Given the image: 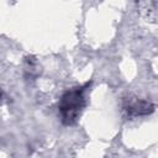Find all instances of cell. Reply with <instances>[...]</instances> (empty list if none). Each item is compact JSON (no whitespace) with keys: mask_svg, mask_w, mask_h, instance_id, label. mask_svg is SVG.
Listing matches in <instances>:
<instances>
[{"mask_svg":"<svg viewBox=\"0 0 158 158\" xmlns=\"http://www.w3.org/2000/svg\"><path fill=\"white\" fill-rule=\"evenodd\" d=\"M89 84L73 88L70 90H67L59 100L58 109L60 114L62 122L67 126H72L77 123L79 120L81 112L84 111V107L86 106V99L85 93Z\"/></svg>","mask_w":158,"mask_h":158,"instance_id":"cell-1","label":"cell"},{"mask_svg":"<svg viewBox=\"0 0 158 158\" xmlns=\"http://www.w3.org/2000/svg\"><path fill=\"white\" fill-rule=\"evenodd\" d=\"M123 109L128 116L137 117V116H144V115L152 114L154 111V105L147 100H142V99H137V98H130V99L125 100Z\"/></svg>","mask_w":158,"mask_h":158,"instance_id":"cell-2","label":"cell"}]
</instances>
